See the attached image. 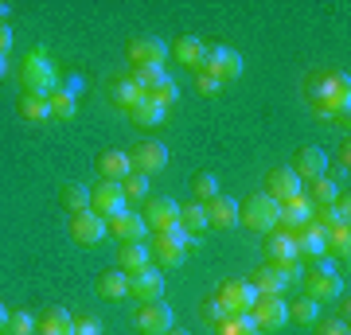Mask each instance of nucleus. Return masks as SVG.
Returning <instances> with one entry per match:
<instances>
[{
  "instance_id": "f257e3e1",
  "label": "nucleus",
  "mask_w": 351,
  "mask_h": 335,
  "mask_svg": "<svg viewBox=\"0 0 351 335\" xmlns=\"http://www.w3.org/2000/svg\"><path fill=\"white\" fill-rule=\"evenodd\" d=\"M308 101H313V110L324 117V121H332V117H348L351 110V90H348V78L339 75H328L320 78V82H308Z\"/></svg>"
},
{
  "instance_id": "f03ea898",
  "label": "nucleus",
  "mask_w": 351,
  "mask_h": 335,
  "mask_svg": "<svg viewBox=\"0 0 351 335\" xmlns=\"http://www.w3.org/2000/svg\"><path fill=\"white\" fill-rule=\"evenodd\" d=\"M304 297H313L316 304H328V300L343 297V277L336 273V261L332 258H316L313 273L304 277Z\"/></svg>"
},
{
  "instance_id": "7ed1b4c3",
  "label": "nucleus",
  "mask_w": 351,
  "mask_h": 335,
  "mask_svg": "<svg viewBox=\"0 0 351 335\" xmlns=\"http://www.w3.org/2000/svg\"><path fill=\"white\" fill-rule=\"evenodd\" d=\"M277 207L274 199L265 195V191H258V195H250L246 203H239V223L250 226V230H258V234H269V230H277Z\"/></svg>"
},
{
  "instance_id": "20e7f679",
  "label": "nucleus",
  "mask_w": 351,
  "mask_h": 335,
  "mask_svg": "<svg viewBox=\"0 0 351 335\" xmlns=\"http://www.w3.org/2000/svg\"><path fill=\"white\" fill-rule=\"evenodd\" d=\"M24 86H27V94H39V98H51L59 90V75H55V66H51V59L43 51L24 59Z\"/></svg>"
},
{
  "instance_id": "39448f33",
  "label": "nucleus",
  "mask_w": 351,
  "mask_h": 335,
  "mask_svg": "<svg viewBox=\"0 0 351 335\" xmlns=\"http://www.w3.org/2000/svg\"><path fill=\"white\" fill-rule=\"evenodd\" d=\"M188 242L191 238L176 226V230H164V234L152 238L149 246V258H156V265H164V269H176L180 261H184V253H188Z\"/></svg>"
},
{
  "instance_id": "423d86ee",
  "label": "nucleus",
  "mask_w": 351,
  "mask_h": 335,
  "mask_svg": "<svg viewBox=\"0 0 351 335\" xmlns=\"http://www.w3.org/2000/svg\"><path fill=\"white\" fill-rule=\"evenodd\" d=\"M149 234H164V230H176L180 226V203L168 195H156V199H145V211H141Z\"/></svg>"
},
{
  "instance_id": "0eeeda50",
  "label": "nucleus",
  "mask_w": 351,
  "mask_h": 335,
  "mask_svg": "<svg viewBox=\"0 0 351 335\" xmlns=\"http://www.w3.org/2000/svg\"><path fill=\"white\" fill-rule=\"evenodd\" d=\"M199 71H203V75H211V78H219V82H234V78L242 75V55L234 47L219 43V47L207 51V59H203Z\"/></svg>"
},
{
  "instance_id": "6e6552de",
  "label": "nucleus",
  "mask_w": 351,
  "mask_h": 335,
  "mask_svg": "<svg viewBox=\"0 0 351 335\" xmlns=\"http://www.w3.org/2000/svg\"><path fill=\"white\" fill-rule=\"evenodd\" d=\"M250 320L258 323V332H281L289 323V304L281 297H258L250 308Z\"/></svg>"
},
{
  "instance_id": "1a4fd4ad",
  "label": "nucleus",
  "mask_w": 351,
  "mask_h": 335,
  "mask_svg": "<svg viewBox=\"0 0 351 335\" xmlns=\"http://www.w3.org/2000/svg\"><path fill=\"white\" fill-rule=\"evenodd\" d=\"M265 195H269L277 207H281V203L301 199L304 187H301V179H297V172H293V168H274V172L265 175Z\"/></svg>"
},
{
  "instance_id": "9d476101",
  "label": "nucleus",
  "mask_w": 351,
  "mask_h": 335,
  "mask_svg": "<svg viewBox=\"0 0 351 335\" xmlns=\"http://www.w3.org/2000/svg\"><path fill=\"white\" fill-rule=\"evenodd\" d=\"M71 238H75L82 249L98 246L101 238H106V219L94 214L90 207H86V211H75V214H71Z\"/></svg>"
},
{
  "instance_id": "9b49d317",
  "label": "nucleus",
  "mask_w": 351,
  "mask_h": 335,
  "mask_svg": "<svg viewBox=\"0 0 351 335\" xmlns=\"http://www.w3.org/2000/svg\"><path fill=\"white\" fill-rule=\"evenodd\" d=\"M129 297H137L141 304L164 300V273H156V265H145L137 273H129Z\"/></svg>"
},
{
  "instance_id": "f8f14e48",
  "label": "nucleus",
  "mask_w": 351,
  "mask_h": 335,
  "mask_svg": "<svg viewBox=\"0 0 351 335\" xmlns=\"http://www.w3.org/2000/svg\"><path fill=\"white\" fill-rule=\"evenodd\" d=\"M129 164L141 175H156L168 168V149H164L160 140H145V145H137V149L129 152Z\"/></svg>"
},
{
  "instance_id": "ddd939ff",
  "label": "nucleus",
  "mask_w": 351,
  "mask_h": 335,
  "mask_svg": "<svg viewBox=\"0 0 351 335\" xmlns=\"http://www.w3.org/2000/svg\"><path fill=\"white\" fill-rule=\"evenodd\" d=\"M90 211L101 214V219H110V214L125 211V191H121V184H113V179H101V184L90 191Z\"/></svg>"
},
{
  "instance_id": "4468645a",
  "label": "nucleus",
  "mask_w": 351,
  "mask_h": 335,
  "mask_svg": "<svg viewBox=\"0 0 351 335\" xmlns=\"http://www.w3.org/2000/svg\"><path fill=\"white\" fill-rule=\"evenodd\" d=\"M137 327L145 335H164L172 332L176 320H172V308L164 304V300H152V304H141L137 308Z\"/></svg>"
},
{
  "instance_id": "2eb2a0df",
  "label": "nucleus",
  "mask_w": 351,
  "mask_h": 335,
  "mask_svg": "<svg viewBox=\"0 0 351 335\" xmlns=\"http://www.w3.org/2000/svg\"><path fill=\"white\" fill-rule=\"evenodd\" d=\"M219 300H223V308L230 312V316H246V312L254 308L258 293H254L250 281H226V285L219 288Z\"/></svg>"
},
{
  "instance_id": "dca6fc26",
  "label": "nucleus",
  "mask_w": 351,
  "mask_h": 335,
  "mask_svg": "<svg viewBox=\"0 0 351 335\" xmlns=\"http://www.w3.org/2000/svg\"><path fill=\"white\" fill-rule=\"evenodd\" d=\"M164 59H168V47H164L160 39L145 36V39L129 43V62L133 66H156V71H164Z\"/></svg>"
},
{
  "instance_id": "f3484780",
  "label": "nucleus",
  "mask_w": 351,
  "mask_h": 335,
  "mask_svg": "<svg viewBox=\"0 0 351 335\" xmlns=\"http://www.w3.org/2000/svg\"><path fill=\"white\" fill-rule=\"evenodd\" d=\"M348 214H351V199L339 195L332 207H313V223L320 234H328V230H336V226H348Z\"/></svg>"
},
{
  "instance_id": "a211bd4d",
  "label": "nucleus",
  "mask_w": 351,
  "mask_h": 335,
  "mask_svg": "<svg viewBox=\"0 0 351 335\" xmlns=\"http://www.w3.org/2000/svg\"><path fill=\"white\" fill-rule=\"evenodd\" d=\"M203 211H207V226H215V230L239 226V203L230 195H215L211 203H203Z\"/></svg>"
},
{
  "instance_id": "6ab92c4d",
  "label": "nucleus",
  "mask_w": 351,
  "mask_h": 335,
  "mask_svg": "<svg viewBox=\"0 0 351 335\" xmlns=\"http://www.w3.org/2000/svg\"><path fill=\"white\" fill-rule=\"evenodd\" d=\"M110 230L121 238V242H145V238H149V226H145L141 211H117V214H110Z\"/></svg>"
},
{
  "instance_id": "aec40b11",
  "label": "nucleus",
  "mask_w": 351,
  "mask_h": 335,
  "mask_svg": "<svg viewBox=\"0 0 351 335\" xmlns=\"http://www.w3.org/2000/svg\"><path fill=\"white\" fill-rule=\"evenodd\" d=\"M265 258H269V265H293L297 261V242H293V234L289 230H269V238H265Z\"/></svg>"
},
{
  "instance_id": "412c9836",
  "label": "nucleus",
  "mask_w": 351,
  "mask_h": 335,
  "mask_svg": "<svg viewBox=\"0 0 351 335\" xmlns=\"http://www.w3.org/2000/svg\"><path fill=\"white\" fill-rule=\"evenodd\" d=\"M313 223V203L308 199H293V203H281V211H277V226L281 230H289V234H297L301 226Z\"/></svg>"
},
{
  "instance_id": "4be33fe9",
  "label": "nucleus",
  "mask_w": 351,
  "mask_h": 335,
  "mask_svg": "<svg viewBox=\"0 0 351 335\" xmlns=\"http://www.w3.org/2000/svg\"><path fill=\"white\" fill-rule=\"evenodd\" d=\"M250 285H254L258 297H281V293L289 288V277H285L281 265H262V269L250 277Z\"/></svg>"
},
{
  "instance_id": "5701e85b",
  "label": "nucleus",
  "mask_w": 351,
  "mask_h": 335,
  "mask_svg": "<svg viewBox=\"0 0 351 335\" xmlns=\"http://www.w3.org/2000/svg\"><path fill=\"white\" fill-rule=\"evenodd\" d=\"M129 172H133V164H129L125 152L110 149V152H101V156H98V175H101V179H113V184H121Z\"/></svg>"
},
{
  "instance_id": "b1692460",
  "label": "nucleus",
  "mask_w": 351,
  "mask_h": 335,
  "mask_svg": "<svg viewBox=\"0 0 351 335\" xmlns=\"http://www.w3.org/2000/svg\"><path fill=\"white\" fill-rule=\"evenodd\" d=\"M324 168H328V156L320 149H301V152H297V164H293L297 179H320Z\"/></svg>"
},
{
  "instance_id": "393cba45",
  "label": "nucleus",
  "mask_w": 351,
  "mask_h": 335,
  "mask_svg": "<svg viewBox=\"0 0 351 335\" xmlns=\"http://www.w3.org/2000/svg\"><path fill=\"white\" fill-rule=\"evenodd\" d=\"M98 297L125 300L129 297V273H125V269H106V273L98 277Z\"/></svg>"
},
{
  "instance_id": "a878e982",
  "label": "nucleus",
  "mask_w": 351,
  "mask_h": 335,
  "mask_svg": "<svg viewBox=\"0 0 351 335\" xmlns=\"http://www.w3.org/2000/svg\"><path fill=\"white\" fill-rule=\"evenodd\" d=\"M145 265H152L149 246H145V242H125V246L117 249V269H125V273H137V269H145Z\"/></svg>"
},
{
  "instance_id": "bb28decb",
  "label": "nucleus",
  "mask_w": 351,
  "mask_h": 335,
  "mask_svg": "<svg viewBox=\"0 0 351 335\" xmlns=\"http://www.w3.org/2000/svg\"><path fill=\"white\" fill-rule=\"evenodd\" d=\"M293 242H297V258H324V234L316 230V226H301L297 234H293Z\"/></svg>"
},
{
  "instance_id": "cd10ccee",
  "label": "nucleus",
  "mask_w": 351,
  "mask_h": 335,
  "mask_svg": "<svg viewBox=\"0 0 351 335\" xmlns=\"http://www.w3.org/2000/svg\"><path fill=\"white\" fill-rule=\"evenodd\" d=\"M172 55H176L180 62H184V66H191V71H199V66H203V59H207V47H203V43H199L195 36H184V39H176Z\"/></svg>"
},
{
  "instance_id": "c85d7f7f",
  "label": "nucleus",
  "mask_w": 351,
  "mask_h": 335,
  "mask_svg": "<svg viewBox=\"0 0 351 335\" xmlns=\"http://www.w3.org/2000/svg\"><path fill=\"white\" fill-rule=\"evenodd\" d=\"M39 327H43V332H59V335H71V327H75V316H71V312L63 308V304H51L47 312H43V316H39Z\"/></svg>"
},
{
  "instance_id": "c756f323",
  "label": "nucleus",
  "mask_w": 351,
  "mask_h": 335,
  "mask_svg": "<svg viewBox=\"0 0 351 335\" xmlns=\"http://www.w3.org/2000/svg\"><path fill=\"white\" fill-rule=\"evenodd\" d=\"M348 253H351V230L348 226H336V230H328L324 234V258H332V261H348Z\"/></svg>"
},
{
  "instance_id": "7c9ffc66",
  "label": "nucleus",
  "mask_w": 351,
  "mask_h": 335,
  "mask_svg": "<svg viewBox=\"0 0 351 335\" xmlns=\"http://www.w3.org/2000/svg\"><path fill=\"white\" fill-rule=\"evenodd\" d=\"M59 203H63V211H86L90 207V187L86 184H63L59 187Z\"/></svg>"
},
{
  "instance_id": "2f4dec72",
  "label": "nucleus",
  "mask_w": 351,
  "mask_h": 335,
  "mask_svg": "<svg viewBox=\"0 0 351 335\" xmlns=\"http://www.w3.org/2000/svg\"><path fill=\"white\" fill-rule=\"evenodd\" d=\"M141 98H149V94H145V90L133 82V78H121V82H113V106H117V110H133Z\"/></svg>"
},
{
  "instance_id": "473e14b6",
  "label": "nucleus",
  "mask_w": 351,
  "mask_h": 335,
  "mask_svg": "<svg viewBox=\"0 0 351 335\" xmlns=\"http://www.w3.org/2000/svg\"><path fill=\"white\" fill-rule=\"evenodd\" d=\"M20 117L24 121H51V110H47V98H39V94H20Z\"/></svg>"
},
{
  "instance_id": "72a5a7b5",
  "label": "nucleus",
  "mask_w": 351,
  "mask_h": 335,
  "mask_svg": "<svg viewBox=\"0 0 351 335\" xmlns=\"http://www.w3.org/2000/svg\"><path fill=\"white\" fill-rule=\"evenodd\" d=\"M180 230L184 234H199L207 230V211H203V203H188V207H180Z\"/></svg>"
},
{
  "instance_id": "f704fd0d",
  "label": "nucleus",
  "mask_w": 351,
  "mask_h": 335,
  "mask_svg": "<svg viewBox=\"0 0 351 335\" xmlns=\"http://www.w3.org/2000/svg\"><path fill=\"white\" fill-rule=\"evenodd\" d=\"M304 199H308L313 207H332V203L339 199V184L320 175V179H313V195H304Z\"/></svg>"
},
{
  "instance_id": "c9c22d12",
  "label": "nucleus",
  "mask_w": 351,
  "mask_h": 335,
  "mask_svg": "<svg viewBox=\"0 0 351 335\" xmlns=\"http://www.w3.org/2000/svg\"><path fill=\"white\" fill-rule=\"evenodd\" d=\"M129 117H133L137 125H160L164 121V106H156L152 98H141L137 106L129 110Z\"/></svg>"
},
{
  "instance_id": "e433bc0d",
  "label": "nucleus",
  "mask_w": 351,
  "mask_h": 335,
  "mask_svg": "<svg viewBox=\"0 0 351 335\" xmlns=\"http://www.w3.org/2000/svg\"><path fill=\"white\" fill-rule=\"evenodd\" d=\"M47 110H51V117H55V121H71V117L78 113V106H75V98H71V94L55 90V94L47 98Z\"/></svg>"
},
{
  "instance_id": "4c0bfd02",
  "label": "nucleus",
  "mask_w": 351,
  "mask_h": 335,
  "mask_svg": "<svg viewBox=\"0 0 351 335\" xmlns=\"http://www.w3.org/2000/svg\"><path fill=\"white\" fill-rule=\"evenodd\" d=\"M289 320H297V323H304V327H313V323L320 320V304H316L313 297L297 300V304H289Z\"/></svg>"
},
{
  "instance_id": "58836bf2",
  "label": "nucleus",
  "mask_w": 351,
  "mask_h": 335,
  "mask_svg": "<svg viewBox=\"0 0 351 335\" xmlns=\"http://www.w3.org/2000/svg\"><path fill=\"white\" fill-rule=\"evenodd\" d=\"M219 335H258V323L250 320V312L246 316H226L219 323Z\"/></svg>"
},
{
  "instance_id": "ea45409f",
  "label": "nucleus",
  "mask_w": 351,
  "mask_h": 335,
  "mask_svg": "<svg viewBox=\"0 0 351 335\" xmlns=\"http://www.w3.org/2000/svg\"><path fill=\"white\" fill-rule=\"evenodd\" d=\"M149 98L156 101V106H164V110H168V106H172V101L180 98V86H176V78H168V75H164L160 82H156V86L149 90Z\"/></svg>"
},
{
  "instance_id": "a19ab883",
  "label": "nucleus",
  "mask_w": 351,
  "mask_h": 335,
  "mask_svg": "<svg viewBox=\"0 0 351 335\" xmlns=\"http://www.w3.org/2000/svg\"><path fill=\"white\" fill-rule=\"evenodd\" d=\"M39 323L32 320V312H8V327L4 335H36Z\"/></svg>"
},
{
  "instance_id": "79ce46f5",
  "label": "nucleus",
  "mask_w": 351,
  "mask_h": 335,
  "mask_svg": "<svg viewBox=\"0 0 351 335\" xmlns=\"http://www.w3.org/2000/svg\"><path fill=\"white\" fill-rule=\"evenodd\" d=\"M121 191H125V203L129 199H149V175L129 172L125 179H121Z\"/></svg>"
},
{
  "instance_id": "37998d69",
  "label": "nucleus",
  "mask_w": 351,
  "mask_h": 335,
  "mask_svg": "<svg viewBox=\"0 0 351 335\" xmlns=\"http://www.w3.org/2000/svg\"><path fill=\"white\" fill-rule=\"evenodd\" d=\"M191 187H195V199H199V203H211V199L219 195V179H215L211 172H199L191 179Z\"/></svg>"
},
{
  "instance_id": "c03bdc74",
  "label": "nucleus",
  "mask_w": 351,
  "mask_h": 335,
  "mask_svg": "<svg viewBox=\"0 0 351 335\" xmlns=\"http://www.w3.org/2000/svg\"><path fill=\"white\" fill-rule=\"evenodd\" d=\"M160 78H164V71H156V66H133V82H137L145 94H149V90L160 82Z\"/></svg>"
},
{
  "instance_id": "a18cd8bd",
  "label": "nucleus",
  "mask_w": 351,
  "mask_h": 335,
  "mask_svg": "<svg viewBox=\"0 0 351 335\" xmlns=\"http://www.w3.org/2000/svg\"><path fill=\"white\" fill-rule=\"evenodd\" d=\"M203 320H207V323H211V327H219V323H223L226 320V316H230V312H226L223 308V300H219V297H211V300H203Z\"/></svg>"
},
{
  "instance_id": "49530a36",
  "label": "nucleus",
  "mask_w": 351,
  "mask_h": 335,
  "mask_svg": "<svg viewBox=\"0 0 351 335\" xmlns=\"http://www.w3.org/2000/svg\"><path fill=\"white\" fill-rule=\"evenodd\" d=\"M71 335H101V320H94V316H82V320H75Z\"/></svg>"
},
{
  "instance_id": "de8ad7c7",
  "label": "nucleus",
  "mask_w": 351,
  "mask_h": 335,
  "mask_svg": "<svg viewBox=\"0 0 351 335\" xmlns=\"http://www.w3.org/2000/svg\"><path fill=\"white\" fill-rule=\"evenodd\" d=\"M195 90H199L203 98H215V94L223 90V82H219V78H211V75H199V78H195Z\"/></svg>"
},
{
  "instance_id": "09e8293b",
  "label": "nucleus",
  "mask_w": 351,
  "mask_h": 335,
  "mask_svg": "<svg viewBox=\"0 0 351 335\" xmlns=\"http://www.w3.org/2000/svg\"><path fill=\"white\" fill-rule=\"evenodd\" d=\"M59 90L71 94V98H78V94H82V75H66L63 82H59Z\"/></svg>"
},
{
  "instance_id": "8fccbe9b",
  "label": "nucleus",
  "mask_w": 351,
  "mask_h": 335,
  "mask_svg": "<svg viewBox=\"0 0 351 335\" xmlns=\"http://www.w3.org/2000/svg\"><path fill=\"white\" fill-rule=\"evenodd\" d=\"M316 335H348V323H343V320L320 323V327H316Z\"/></svg>"
},
{
  "instance_id": "3c124183",
  "label": "nucleus",
  "mask_w": 351,
  "mask_h": 335,
  "mask_svg": "<svg viewBox=\"0 0 351 335\" xmlns=\"http://www.w3.org/2000/svg\"><path fill=\"white\" fill-rule=\"evenodd\" d=\"M8 51H12V27H8V24H0V55L8 59Z\"/></svg>"
},
{
  "instance_id": "603ef678",
  "label": "nucleus",
  "mask_w": 351,
  "mask_h": 335,
  "mask_svg": "<svg viewBox=\"0 0 351 335\" xmlns=\"http://www.w3.org/2000/svg\"><path fill=\"white\" fill-rule=\"evenodd\" d=\"M4 327H8V308L0 304V335H4Z\"/></svg>"
},
{
  "instance_id": "864d4df0",
  "label": "nucleus",
  "mask_w": 351,
  "mask_h": 335,
  "mask_svg": "<svg viewBox=\"0 0 351 335\" xmlns=\"http://www.w3.org/2000/svg\"><path fill=\"white\" fill-rule=\"evenodd\" d=\"M4 71H8V59H4V55H0V78H4Z\"/></svg>"
},
{
  "instance_id": "5fc2aeb1",
  "label": "nucleus",
  "mask_w": 351,
  "mask_h": 335,
  "mask_svg": "<svg viewBox=\"0 0 351 335\" xmlns=\"http://www.w3.org/2000/svg\"><path fill=\"white\" fill-rule=\"evenodd\" d=\"M164 335H188V332H180V327H172V332H164Z\"/></svg>"
},
{
  "instance_id": "6e6d98bb",
  "label": "nucleus",
  "mask_w": 351,
  "mask_h": 335,
  "mask_svg": "<svg viewBox=\"0 0 351 335\" xmlns=\"http://www.w3.org/2000/svg\"><path fill=\"white\" fill-rule=\"evenodd\" d=\"M36 335H59V332H43V327H36Z\"/></svg>"
}]
</instances>
